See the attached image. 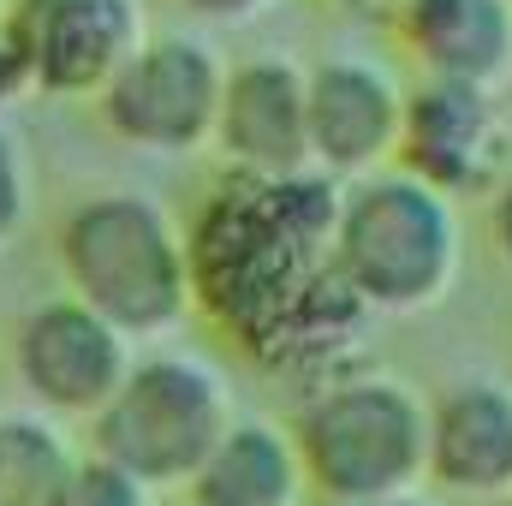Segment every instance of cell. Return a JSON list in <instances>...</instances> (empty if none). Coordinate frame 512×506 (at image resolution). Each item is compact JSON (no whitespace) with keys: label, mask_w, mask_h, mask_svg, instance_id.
Instances as JSON below:
<instances>
[{"label":"cell","mask_w":512,"mask_h":506,"mask_svg":"<svg viewBox=\"0 0 512 506\" xmlns=\"http://www.w3.org/2000/svg\"><path fill=\"white\" fill-rule=\"evenodd\" d=\"M197 18H209V24H239V18H251V12H262L268 0H185Z\"/></svg>","instance_id":"19"},{"label":"cell","mask_w":512,"mask_h":506,"mask_svg":"<svg viewBox=\"0 0 512 506\" xmlns=\"http://www.w3.org/2000/svg\"><path fill=\"white\" fill-rule=\"evenodd\" d=\"M352 506H429V501H417V495H382V501H352Z\"/></svg>","instance_id":"21"},{"label":"cell","mask_w":512,"mask_h":506,"mask_svg":"<svg viewBox=\"0 0 512 506\" xmlns=\"http://www.w3.org/2000/svg\"><path fill=\"white\" fill-rule=\"evenodd\" d=\"M60 268L72 298L120 334H161L191 310V262L167 209L149 197H90L60 227Z\"/></svg>","instance_id":"3"},{"label":"cell","mask_w":512,"mask_h":506,"mask_svg":"<svg viewBox=\"0 0 512 506\" xmlns=\"http://www.w3.org/2000/svg\"><path fill=\"white\" fill-rule=\"evenodd\" d=\"M292 447L334 506L411 495L429 477V411L405 381L346 376L304 405Z\"/></svg>","instance_id":"4"},{"label":"cell","mask_w":512,"mask_h":506,"mask_svg":"<svg viewBox=\"0 0 512 506\" xmlns=\"http://www.w3.org/2000/svg\"><path fill=\"white\" fill-rule=\"evenodd\" d=\"M405 173L441 197H483L507 155V120L495 90L429 78L417 96L399 102V143Z\"/></svg>","instance_id":"8"},{"label":"cell","mask_w":512,"mask_h":506,"mask_svg":"<svg viewBox=\"0 0 512 506\" xmlns=\"http://www.w3.org/2000/svg\"><path fill=\"white\" fill-rule=\"evenodd\" d=\"M221 149L251 179L310 173V131H304V72L286 60H251L221 78Z\"/></svg>","instance_id":"10"},{"label":"cell","mask_w":512,"mask_h":506,"mask_svg":"<svg viewBox=\"0 0 512 506\" xmlns=\"http://www.w3.org/2000/svg\"><path fill=\"white\" fill-rule=\"evenodd\" d=\"M72 465L78 459L66 453V441L48 423L36 417L0 423V506H54Z\"/></svg>","instance_id":"15"},{"label":"cell","mask_w":512,"mask_h":506,"mask_svg":"<svg viewBox=\"0 0 512 506\" xmlns=\"http://www.w3.org/2000/svg\"><path fill=\"white\" fill-rule=\"evenodd\" d=\"M346 6H364V12H382V6H399V0H346Z\"/></svg>","instance_id":"22"},{"label":"cell","mask_w":512,"mask_h":506,"mask_svg":"<svg viewBox=\"0 0 512 506\" xmlns=\"http://www.w3.org/2000/svg\"><path fill=\"white\" fill-rule=\"evenodd\" d=\"M459 215L453 197L429 191L411 173L364 179L352 197H340L334 215V268L340 280L387 316L429 310L459 280Z\"/></svg>","instance_id":"2"},{"label":"cell","mask_w":512,"mask_h":506,"mask_svg":"<svg viewBox=\"0 0 512 506\" xmlns=\"http://www.w3.org/2000/svg\"><path fill=\"white\" fill-rule=\"evenodd\" d=\"M495 239H501V251L512 262V179L501 185V203H495Z\"/></svg>","instance_id":"20"},{"label":"cell","mask_w":512,"mask_h":506,"mask_svg":"<svg viewBox=\"0 0 512 506\" xmlns=\"http://www.w3.org/2000/svg\"><path fill=\"white\" fill-rule=\"evenodd\" d=\"M429 477L453 495H512V387L465 381L429 411Z\"/></svg>","instance_id":"12"},{"label":"cell","mask_w":512,"mask_h":506,"mask_svg":"<svg viewBox=\"0 0 512 506\" xmlns=\"http://www.w3.org/2000/svg\"><path fill=\"white\" fill-rule=\"evenodd\" d=\"M54 506H149V483H137L131 471L108 465V459H84V465H72Z\"/></svg>","instance_id":"16"},{"label":"cell","mask_w":512,"mask_h":506,"mask_svg":"<svg viewBox=\"0 0 512 506\" xmlns=\"http://www.w3.org/2000/svg\"><path fill=\"white\" fill-rule=\"evenodd\" d=\"M24 90H30V78H24V60H18L12 36L0 30V108H6V102H18Z\"/></svg>","instance_id":"18"},{"label":"cell","mask_w":512,"mask_h":506,"mask_svg":"<svg viewBox=\"0 0 512 506\" xmlns=\"http://www.w3.org/2000/svg\"><path fill=\"white\" fill-rule=\"evenodd\" d=\"M334 215L340 191L328 173H239L185 245L191 298H203L268 370L322 376L346 364L364 334L370 304L334 268Z\"/></svg>","instance_id":"1"},{"label":"cell","mask_w":512,"mask_h":506,"mask_svg":"<svg viewBox=\"0 0 512 506\" xmlns=\"http://www.w3.org/2000/svg\"><path fill=\"white\" fill-rule=\"evenodd\" d=\"M399 18L429 78L477 90L512 78V0H399Z\"/></svg>","instance_id":"13"},{"label":"cell","mask_w":512,"mask_h":506,"mask_svg":"<svg viewBox=\"0 0 512 506\" xmlns=\"http://www.w3.org/2000/svg\"><path fill=\"white\" fill-rule=\"evenodd\" d=\"M96 459L131 471L137 483H191L203 453L233 423L227 381L197 358H149L131 364L114 399L90 417Z\"/></svg>","instance_id":"5"},{"label":"cell","mask_w":512,"mask_h":506,"mask_svg":"<svg viewBox=\"0 0 512 506\" xmlns=\"http://www.w3.org/2000/svg\"><path fill=\"white\" fill-rule=\"evenodd\" d=\"M185 489L191 506H298L304 465L274 423H227Z\"/></svg>","instance_id":"14"},{"label":"cell","mask_w":512,"mask_h":506,"mask_svg":"<svg viewBox=\"0 0 512 506\" xmlns=\"http://www.w3.org/2000/svg\"><path fill=\"white\" fill-rule=\"evenodd\" d=\"M12 358H18L24 387L60 417H96L131 370L126 334L78 298H54L30 310Z\"/></svg>","instance_id":"9"},{"label":"cell","mask_w":512,"mask_h":506,"mask_svg":"<svg viewBox=\"0 0 512 506\" xmlns=\"http://www.w3.org/2000/svg\"><path fill=\"white\" fill-rule=\"evenodd\" d=\"M0 12H6V0H0Z\"/></svg>","instance_id":"23"},{"label":"cell","mask_w":512,"mask_h":506,"mask_svg":"<svg viewBox=\"0 0 512 506\" xmlns=\"http://www.w3.org/2000/svg\"><path fill=\"white\" fill-rule=\"evenodd\" d=\"M24 209H30V179H24V155L18 143L0 131V245L24 227Z\"/></svg>","instance_id":"17"},{"label":"cell","mask_w":512,"mask_h":506,"mask_svg":"<svg viewBox=\"0 0 512 506\" xmlns=\"http://www.w3.org/2000/svg\"><path fill=\"white\" fill-rule=\"evenodd\" d=\"M30 90L96 96L143 42L137 0H12L0 12Z\"/></svg>","instance_id":"7"},{"label":"cell","mask_w":512,"mask_h":506,"mask_svg":"<svg viewBox=\"0 0 512 506\" xmlns=\"http://www.w3.org/2000/svg\"><path fill=\"white\" fill-rule=\"evenodd\" d=\"M304 131L322 173H370L399 143V90L364 60H328L304 78Z\"/></svg>","instance_id":"11"},{"label":"cell","mask_w":512,"mask_h":506,"mask_svg":"<svg viewBox=\"0 0 512 506\" xmlns=\"http://www.w3.org/2000/svg\"><path fill=\"white\" fill-rule=\"evenodd\" d=\"M221 78H227L221 60L191 36L137 42L126 66L96 90L102 96V126L131 149L185 155V149L215 137Z\"/></svg>","instance_id":"6"}]
</instances>
